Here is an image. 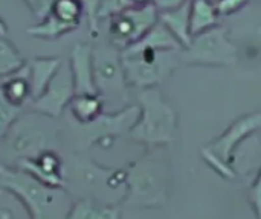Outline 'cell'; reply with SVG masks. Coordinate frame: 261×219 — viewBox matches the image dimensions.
I'll return each mask as SVG.
<instances>
[{
  "instance_id": "cell-21",
  "label": "cell",
  "mask_w": 261,
  "mask_h": 219,
  "mask_svg": "<svg viewBox=\"0 0 261 219\" xmlns=\"http://www.w3.org/2000/svg\"><path fill=\"white\" fill-rule=\"evenodd\" d=\"M24 66V59L21 58L17 47L0 34V78L9 76L20 70Z\"/></svg>"
},
{
  "instance_id": "cell-28",
  "label": "cell",
  "mask_w": 261,
  "mask_h": 219,
  "mask_svg": "<svg viewBox=\"0 0 261 219\" xmlns=\"http://www.w3.org/2000/svg\"><path fill=\"white\" fill-rule=\"evenodd\" d=\"M249 201L255 209L257 216L261 218V169L255 178V181L252 183L251 189H249Z\"/></svg>"
},
{
  "instance_id": "cell-3",
  "label": "cell",
  "mask_w": 261,
  "mask_h": 219,
  "mask_svg": "<svg viewBox=\"0 0 261 219\" xmlns=\"http://www.w3.org/2000/svg\"><path fill=\"white\" fill-rule=\"evenodd\" d=\"M139 117L130 128L132 140L148 148L168 146L177 139V114L159 87L139 90Z\"/></svg>"
},
{
  "instance_id": "cell-1",
  "label": "cell",
  "mask_w": 261,
  "mask_h": 219,
  "mask_svg": "<svg viewBox=\"0 0 261 219\" xmlns=\"http://www.w3.org/2000/svg\"><path fill=\"white\" fill-rule=\"evenodd\" d=\"M170 186V166L162 146L133 162L125 171V192L121 207L159 209L167 204Z\"/></svg>"
},
{
  "instance_id": "cell-19",
  "label": "cell",
  "mask_w": 261,
  "mask_h": 219,
  "mask_svg": "<svg viewBox=\"0 0 261 219\" xmlns=\"http://www.w3.org/2000/svg\"><path fill=\"white\" fill-rule=\"evenodd\" d=\"M0 87L3 90V95L6 96V99L18 108H23L28 101H32L31 99L29 73H28L26 64L15 73L9 75V78Z\"/></svg>"
},
{
  "instance_id": "cell-26",
  "label": "cell",
  "mask_w": 261,
  "mask_h": 219,
  "mask_svg": "<svg viewBox=\"0 0 261 219\" xmlns=\"http://www.w3.org/2000/svg\"><path fill=\"white\" fill-rule=\"evenodd\" d=\"M54 2L55 0H24V3L28 5V8L32 12V15L37 17L38 20L44 18L49 14Z\"/></svg>"
},
{
  "instance_id": "cell-10",
  "label": "cell",
  "mask_w": 261,
  "mask_h": 219,
  "mask_svg": "<svg viewBox=\"0 0 261 219\" xmlns=\"http://www.w3.org/2000/svg\"><path fill=\"white\" fill-rule=\"evenodd\" d=\"M159 20V11L153 3L130 6L122 12L110 17L109 37L110 43L119 50L128 47L142 38Z\"/></svg>"
},
{
  "instance_id": "cell-24",
  "label": "cell",
  "mask_w": 261,
  "mask_h": 219,
  "mask_svg": "<svg viewBox=\"0 0 261 219\" xmlns=\"http://www.w3.org/2000/svg\"><path fill=\"white\" fill-rule=\"evenodd\" d=\"M130 6H135L132 0H99L96 9V21L110 18Z\"/></svg>"
},
{
  "instance_id": "cell-7",
  "label": "cell",
  "mask_w": 261,
  "mask_h": 219,
  "mask_svg": "<svg viewBox=\"0 0 261 219\" xmlns=\"http://www.w3.org/2000/svg\"><path fill=\"white\" fill-rule=\"evenodd\" d=\"M139 117V105H130L113 113H101L90 123H76L70 117L67 122L72 125L73 139L78 145V149L83 151L93 143L112 145L113 139L121 134H128L130 128L136 123Z\"/></svg>"
},
{
  "instance_id": "cell-8",
  "label": "cell",
  "mask_w": 261,
  "mask_h": 219,
  "mask_svg": "<svg viewBox=\"0 0 261 219\" xmlns=\"http://www.w3.org/2000/svg\"><path fill=\"white\" fill-rule=\"evenodd\" d=\"M182 64L190 66H234L239 61V49L228 38L222 26H214L197 35L180 50Z\"/></svg>"
},
{
  "instance_id": "cell-4",
  "label": "cell",
  "mask_w": 261,
  "mask_h": 219,
  "mask_svg": "<svg viewBox=\"0 0 261 219\" xmlns=\"http://www.w3.org/2000/svg\"><path fill=\"white\" fill-rule=\"evenodd\" d=\"M182 49H154L130 44L121 50L125 82L138 90L159 87L182 64Z\"/></svg>"
},
{
  "instance_id": "cell-2",
  "label": "cell",
  "mask_w": 261,
  "mask_h": 219,
  "mask_svg": "<svg viewBox=\"0 0 261 219\" xmlns=\"http://www.w3.org/2000/svg\"><path fill=\"white\" fill-rule=\"evenodd\" d=\"M0 187L11 192L26 207L32 219L67 218L70 197L63 187H52L23 169L0 165Z\"/></svg>"
},
{
  "instance_id": "cell-27",
  "label": "cell",
  "mask_w": 261,
  "mask_h": 219,
  "mask_svg": "<svg viewBox=\"0 0 261 219\" xmlns=\"http://www.w3.org/2000/svg\"><path fill=\"white\" fill-rule=\"evenodd\" d=\"M83 6H84V14L87 15L89 20V29L90 34L95 35L98 30V21H96V9L99 5V0H81Z\"/></svg>"
},
{
  "instance_id": "cell-30",
  "label": "cell",
  "mask_w": 261,
  "mask_h": 219,
  "mask_svg": "<svg viewBox=\"0 0 261 219\" xmlns=\"http://www.w3.org/2000/svg\"><path fill=\"white\" fill-rule=\"evenodd\" d=\"M135 6H142V5H148L151 3V0H132Z\"/></svg>"
},
{
  "instance_id": "cell-23",
  "label": "cell",
  "mask_w": 261,
  "mask_h": 219,
  "mask_svg": "<svg viewBox=\"0 0 261 219\" xmlns=\"http://www.w3.org/2000/svg\"><path fill=\"white\" fill-rule=\"evenodd\" d=\"M20 111L21 108L12 105L3 95V90L0 87V142L3 140L5 134L9 131L12 123L18 119Z\"/></svg>"
},
{
  "instance_id": "cell-13",
  "label": "cell",
  "mask_w": 261,
  "mask_h": 219,
  "mask_svg": "<svg viewBox=\"0 0 261 219\" xmlns=\"http://www.w3.org/2000/svg\"><path fill=\"white\" fill-rule=\"evenodd\" d=\"M92 49L89 43H80L72 47L69 69L73 79L75 95L98 93L93 82V66H92Z\"/></svg>"
},
{
  "instance_id": "cell-15",
  "label": "cell",
  "mask_w": 261,
  "mask_h": 219,
  "mask_svg": "<svg viewBox=\"0 0 261 219\" xmlns=\"http://www.w3.org/2000/svg\"><path fill=\"white\" fill-rule=\"evenodd\" d=\"M159 21L173 34L182 47H187L191 43L193 34L190 27V2L176 9L159 12Z\"/></svg>"
},
{
  "instance_id": "cell-12",
  "label": "cell",
  "mask_w": 261,
  "mask_h": 219,
  "mask_svg": "<svg viewBox=\"0 0 261 219\" xmlns=\"http://www.w3.org/2000/svg\"><path fill=\"white\" fill-rule=\"evenodd\" d=\"M18 168L52 187H63L66 183V171L63 169L61 157L55 149H46L34 157L20 160Z\"/></svg>"
},
{
  "instance_id": "cell-11",
  "label": "cell",
  "mask_w": 261,
  "mask_h": 219,
  "mask_svg": "<svg viewBox=\"0 0 261 219\" xmlns=\"http://www.w3.org/2000/svg\"><path fill=\"white\" fill-rule=\"evenodd\" d=\"M75 96L73 79L69 66L61 64L44 91L32 101L34 113L43 114L50 119L60 117L69 107L72 98Z\"/></svg>"
},
{
  "instance_id": "cell-18",
  "label": "cell",
  "mask_w": 261,
  "mask_h": 219,
  "mask_svg": "<svg viewBox=\"0 0 261 219\" xmlns=\"http://www.w3.org/2000/svg\"><path fill=\"white\" fill-rule=\"evenodd\" d=\"M219 12L211 0H191L190 2V27L191 34L197 35L219 24Z\"/></svg>"
},
{
  "instance_id": "cell-9",
  "label": "cell",
  "mask_w": 261,
  "mask_h": 219,
  "mask_svg": "<svg viewBox=\"0 0 261 219\" xmlns=\"http://www.w3.org/2000/svg\"><path fill=\"white\" fill-rule=\"evenodd\" d=\"M93 82L98 95L106 101L125 99L127 82L124 75V66L121 50L112 43H101L92 49Z\"/></svg>"
},
{
  "instance_id": "cell-31",
  "label": "cell",
  "mask_w": 261,
  "mask_h": 219,
  "mask_svg": "<svg viewBox=\"0 0 261 219\" xmlns=\"http://www.w3.org/2000/svg\"><path fill=\"white\" fill-rule=\"evenodd\" d=\"M0 34H2V35L6 34V24H5V21H3L2 18H0Z\"/></svg>"
},
{
  "instance_id": "cell-20",
  "label": "cell",
  "mask_w": 261,
  "mask_h": 219,
  "mask_svg": "<svg viewBox=\"0 0 261 219\" xmlns=\"http://www.w3.org/2000/svg\"><path fill=\"white\" fill-rule=\"evenodd\" d=\"M78 26L67 23L57 17L54 12H49L44 18L40 20V23L31 26L26 29V34L34 37V38H41V40H55L61 35H66L72 30H75Z\"/></svg>"
},
{
  "instance_id": "cell-29",
  "label": "cell",
  "mask_w": 261,
  "mask_h": 219,
  "mask_svg": "<svg viewBox=\"0 0 261 219\" xmlns=\"http://www.w3.org/2000/svg\"><path fill=\"white\" fill-rule=\"evenodd\" d=\"M187 2H190V0H151V3L156 6V9L159 12L170 11V9H176L179 6L185 5Z\"/></svg>"
},
{
  "instance_id": "cell-14",
  "label": "cell",
  "mask_w": 261,
  "mask_h": 219,
  "mask_svg": "<svg viewBox=\"0 0 261 219\" xmlns=\"http://www.w3.org/2000/svg\"><path fill=\"white\" fill-rule=\"evenodd\" d=\"M61 64L63 61L60 58H35L29 64H26L32 101L37 99L44 91V88L47 87V84L50 82V79L54 78Z\"/></svg>"
},
{
  "instance_id": "cell-25",
  "label": "cell",
  "mask_w": 261,
  "mask_h": 219,
  "mask_svg": "<svg viewBox=\"0 0 261 219\" xmlns=\"http://www.w3.org/2000/svg\"><path fill=\"white\" fill-rule=\"evenodd\" d=\"M249 2L251 0H216L214 5L220 17H225V15L228 17L242 11Z\"/></svg>"
},
{
  "instance_id": "cell-16",
  "label": "cell",
  "mask_w": 261,
  "mask_h": 219,
  "mask_svg": "<svg viewBox=\"0 0 261 219\" xmlns=\"http://www.w3.org/2000/svg\"><path fill=\"white\" fill-rule=\"evenodd\" d=\"M121 206L96 201L93 198H81L72 203L67 219H118Z\"/></svg>"
},
{
  "instance_id": "cell-6",
  "label": "cell",
  "mask_w": 261,
  "mask_h": 219,
  "mask_svg": "<svg viewBox=\"0 0 261 219\" xmlns=\"http://www.w3.org/2000/svg\"><path fill=\"white\" fill-rule=\"evenodd\" d=\"M43 114L37 113V117L28 116L12 123L3 137L6 157L20 162L41 151L54 149L58 134L52 127L43 122Z\"/></svg>"
},
{
  "instance_id": "cell-32",
  "label": "cell",
  "mask_w": 261,
  "mask_h": 219,
  "mask_svg": "<svg viewBox=\"0 0 261 219\" xmlns=\"http://www.w3.org/2000/svg\"><path fill=\"white\" fill-rule=\"evenodd\" d=\"M3 192H5V191H3V189H2V187H0V195H2V194H3Z\"/></svg>"
},
{
  "instance_id": "cell-5",
  "label": "cell",
  "mask_w": 261,
  "mask_h": 219,
  "mask_svg": "<svg viewBox=\"0 0 261 219\" xmlns=\"http://www.w3.org/2000/svg\"><path fill=\"white\" fill-rule=\"evenodd\" d=\"M261 128V113H252L242 116L232 125L216 140L208 143L205 148H202V155L205 162L223 178L234 180L236 178V169H234V159L237 146L252 136L255 131Z\"/></svg>"
},
{
  "instance_id": "cell-22",
  "label": "cell",
  "mask_w": 261,
  "mask_h": 219,
  "mask_svg": "<svg viewBox=\"0 0 261 219\" xmlns=\"http://www.w3.org/2000/svg\"><path fill=\"white\" fill-rule=\"evenodd\" d=\"M61 20L80 26L81 18L84 15V6L81 0H55L50 11Z\"/></svg>"
},
{
  "instance_id": "cell-17",
  "label": "cell",
  "mask_w": 261,
  "mask_h": 219,
  "mask_svg": "<svg viewBox=\"0 0 261 219\" xmlns=\"http://www.w3.org/2000/svg\"><path fill=\"white\" fill-rule=\"evenodd\" d=\"M104 99L98 93L75 95L69 104V117L76 123H90L104 111Z\"/></svg>"
}]
</instances>
